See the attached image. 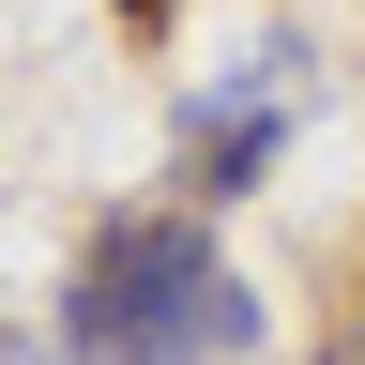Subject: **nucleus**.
<instances>
[{
	"label": "nucleus",
	"mask_w": 365,
	"mask_h": 365,
	"mask_svg": "<svg viewBox=\"0 0 365 365\" xmlns=\"http://www.w3.org/2000/svg\"><path fill=\"white\" fill-rule=\"evenodd\" d=\"M259 289L228 274L198 213H107L61 289V365H244Z\"/></svg>",
	"instance_id": "obj_1"
},
{
	"label": "nucleus",
	"mask_w": 365,
	"mask_h": 365,
	"mask_svg": "<svg viewBox=\"0 0 365 365\" xmlns=\"http://www.w3.org/2000/svg\"><path fill=\"white\" fill-rule=\"evenodd\" d=\"M289 107H304V46L259 31L244 76H213L198 107H182V182H198V198H244V182L274 168V137H289Z\"/></svg>",
	"instance_id": "obj_2"
},
{
	"label": "nucleus",
	"mask_w": 365,
	"mask_h": 365,
	"mask_svg": "<svg viewBox=\"0 0 365 365\" xmlns=\"http://www.w3.org/2000/svg\"><path fill=\"white\" fill-rule=\"evenodd\" d=\"M0 365H31V319H0Z\"/></svg>",
	"instance_id": "obj_3"
},
{
	"label": "nucleus",
	"mask_w": 365,
	"mask_h": 365,
	"mask_svg": "<svg viewBox=\"0 0 365 365\" xmlns=\"http://www.w3.org/2000/svg\"><path fill=\"white\" fill-rule=\"evenodd\" d=\"M319 365H365V319H350V335H335V350H319Z\"/></svg>",
	"instance_id": "obj_4"
}]
</instances>
